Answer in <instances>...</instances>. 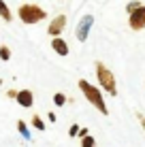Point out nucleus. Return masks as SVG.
Masks as SVG:
<instances>
[{
	"label": "nucleus",
	"instance_id": "nucleus-1",
	"mask_svg": "<svg viewBox=\"0 0 145 147\" xmlns=\"http://www.w3.org/2000/svg\"><path fill=\"white\" fill-rule=\"evenodd\" d=\"M79 88H81V92L86 94V98L94 105V107L100 111L103 115H107V105H105V100H103V94L98 92V90L94 88V85H90L86 79H81V81H79Z\"/></svg>",
	"mask_w": 145,
	"mask_h": 147
},
{
	"label": "nucleus",
	"instance_id": "nucleus-2",
	"mask_svg": "<svg viewBox=\"0 0 145 147\" xmlns=\"http://www.w3.org/2000/svg\"><path fill=\"white\" fill-rule=\"evenodd\" d=\"M17 13H19V19L24 24H38L41 19L47 17V13L41 7H36V4H22Z\"/></svg>",
	"mask_w": 145,
	"mask_h": 147
},
{
	"label": "nucleus",
	"instance_id": "nucleus-3",
	"mask_svg": "<svg viewBox=\"0 0 145 147\" xmlns=\"http://www.w3.org/2000/svg\"><path fill=\"white\" fill-rule=\"evenodd\" d=\"M96 73H98V81H100V85L105 90H107L111 96L117 94V88H115V79H113V73L105 66L103 62H96Z\"/></svg>",
	"mask_w": 145,
	"mask_h": 147
},
{
	"label": "nucleus",
	"instance_id": "nucleus-4",
	"mask_svg": "<svg viewBox=\"0 0 145 147\" xmlns=\"http://www.w3.org/2000/svg\"><path fill=\"white\" fill-rule=\"evenodd\" d=\"M128 13H130V28L132 30H143L145 28V7L139 2L128 4Z\"/></svg>",
	"mask_w": 145,
	"mask_h": 147
},
{
	"label": "nucleus",
	"instance_id": "nucleus-5",
	"mask_svg": "<svg viewBox=\"0 0 145 147\" xmlns=\"http://www.w3.org/2000/svg\"><path fill=\"white\" fill-rule=\"evenodd\" d=\"M92 24H94V17H92V15H86V17L79 22V26H77V38H79V40H86V38H88Z\"/></svg>",
	"mask_w": 145,
	"mask_h": 147
},
{
	"label": "nucleus",
	"instance_id": "nucleus-6",
	"mask_svg": "<svg viewBox=\"0 0 145 147\" xmlns=\"http://www.w3.org/2000/svg\"><path fill=\"white\" fill-rule=\"evenodd\" d=\"M64 24H66V17H64V15H58L56 19H53L51 24H49V30L47 32L51 34V36H58L60 32H62V28H64Z\"/></svg>",
	"mask_w": 145,
	"mask_h": 147
},
{
	"label": "nucleus",
	"instance_id": "nucleus-7",
	"mask_svg": "<svg viewBox=\"0 0 145 147\" xmlns=\"http://www.w3.org/2000/svg\"><path fill=\"white\" fill-rule=\"evenodd\" d=\"M17 102L22 105V107L30 109V107L34 105V96H32V92H30V90H22V92H17Z\"/></svg>",
	"mask_w": 145,
	"mask_h": 147
},
{
	"label": "nucleus",
	"instance_id": "nucleus-8",
	"mask_svg": "<svg viewBox=\"0 0 145 147\" xmlns=\"http://www.w3.org/2000/svg\"><path fill=\"white\" fill-rule=\"evenodd\" d=\"M51 47H53V51H58L60 55H68V45L64 43L60 36H53V40H51Z\"/></svg>",
	"mask_w": 145,
	"mask_h": 147
},
{
	"label": "nucleus",
	"instance_id": "nucleus-9",
	"mask_svg": "<svg viewBox=\"0 0 145 147\" xmlns=\"http://www.w3.org/2000/svg\"><path fill=\"white\" fill-rule=\"evenodd\" d=\"M0 15H2L7 22H11V19H13V15H11V11H9V7L2 2V0H0Z\"/></svg>",
	"mask_w": 145,
	"mask_h": 147
},
{
	"label": "nucleus",
	"instance_id": "nucleus-10",
	"mask_svg": "<svg viewBox=\"0 0 145 147\" xmlns=\"http://www.w3.org/2000/svg\"><path fill=\"white\" fill-rule=\"evenodd\" d=\"M32 126H34L36 130H45V121L38 117V115H34V117H32Z\"/></svg>",
	"mask_w": 145,
	"mask_h": 147
},
{
	"label": "nucleus",
	"instance_id": "nucleus-11",
	"mask_svg": "<svg viewBox=\"0 0 145 147\" xmlns=\"http://www.w3.org/2000/svg\"><path fill=\"white\" fill-rule=\"evenodd\" d=\"M17 128H19V132H22L26 139H30V132H28V126H26V121H17Z\"/></svg>",
	"mask_w": 145,
	"mask_h": 147
},
{
	"label": "nucleus",
	"instance_id": "nucleus-12",
	"mask_svg": "<svg viewBox=\"0 0 145 147\" xmlns=\"http://www.w3.org/2000/svg\"><path fill=\"white\" fill-rule=\"evenodd\" d=\"M81 147H94V139L92 136H81Z\"/></svg>",
	"mask_w": 145,
	"mask_h": 147
},
{
	"label": "nucleus",
	"instance_id": "nucleus-13",
	"mask_svg": "<svg viewBox=\"0 0 145 147\" xmlns=\"http://www.w3.org/2000/svg\"><path fill=\"white\" fill-rule=\"evenodd\" d=\"M53 102H56L58 107H62V105L66 102V96H64V94H56V96H53Z\"/></svg>",
	"mask_w": 145,
	"mask_h": 147
},
{
	"label": "nucleus",
	"instance_id": "nucleus-14",
	"mask_svg": "<svg viewBox=\"0 0 145 147\" xmlns=\"http://www.w3.org/2000/svg\"><path fill=\"white\" fill-rule=\"evenodd\" d=\"M0 58H2V60H9V58H11V51H9V47H4V45L0 47Z\"/></svg>",
	"mask_w": 145,
	"mask_h": 147
},
{
	"label": "nucleus",
	"instance_id": "nucleus-15",
	"mask_svg": "<svg viewBox=\"0 0 145 147\" xmlns=\"http://www.w3.org/2000/svg\"><path fill=\"white\" fill-rule=\"evenodd\" d=\"M77 130H79L77 126H71V130H68V134H71V136H75V134H77Z\"/></svg>",
	"mask_w": 145,
	"mask_h": 147
},
{
	"label": "nucleus",
	"instance_id": "nucleus-16",
	"mask_svg": "<svg viewBox=\"0 0 145 147\" xmlns=\"http://www.w3.org/2000/svg\"><path fill=\"white\" fill-rule=\"evenodd\" d=\"M137 117H139V121H141V126H143V128H145V115H141V113H139V115H137Z\"/></svg>",
	"mask_w": 145,
	"mask_h": 147
}]
</instances>
